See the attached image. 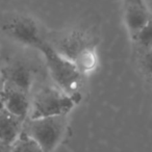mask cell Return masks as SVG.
Returning a JSON list of instances; mask_svg holds the SVG:
<instances>
[{
    "instance_id": "6da1fadb",
    "label": "cell",
    "mask_w": 152,
    "mask_h": 152,
    "mask_svg": "<svg viewBox=\"0 0 152 152\" xmlns=\"http://www.w3.org/2000/svg\"><path fill=\"white\" fill-rule=\"evenodd\" d=\"M49 43L59 54L72 61L86 77L98 68L97 39L88 29L76 27L55 36L49 34Z\"/></svg>"
},
{
    "instance_id": "7a4b0ae2",
    "label": "cell",
    "mask_w": 152,
    "mask_h": 152,
    "mask_svg": "<svg viewBox=\"0 0 152 152\" xmlns=\"http://www.w3.org/2000/svg\"><path fill=\"white\" fill-rule=\"evenodd\" d=\"M0 32L12 42L39 51L49 42V34L31 15L11 11L0 16Z\"/></svg>"
},
{
    "instance_id": "3957f363",
    "label": "cell",
    "mask_w": 152,
    "mask_h": 152,
    "mask_svg": "<svg viewBox=\"0 0 152 152\" xmlns=\"http://www.w3.org/2000/svg\"><path fill=\"white\" fill-rule=\"evenodd\" d=\"M45 61L51 83L67 95L81 99V90L85 86L86 76L69 59L61 55L50 43H46L39 50Z\"/></svg>"
},
{
    "instance_id": "277c9868",
    "label": "cell",
    "mask_w": 152,
    "mask_h": 152,
    "mask_svg": "<svg viewBox=\"0 0 152 152\" xmlns=\"http://www.w3.org/2000/svg\"><path fill=\"white\" fill-rule=\"evenodd\" d=\"M79 102L67 95L52 83L36 87L30 93V112L28 119L53 116H69Z\"/></svg>"
},
{
    "instance_id": "5b68a950",
    "label": "cell",
    "mask_w": 152,
    "mask_h": 152,
    "mask_svg": "<svg viewBox=\"0 0 152 152\" xmlns=\"http://www.w3.org/2000/svg\"><path fill=\"white\" fill-rule=\"evenodd\" d=\"M68 124V116L27 119L23 131L34 139L44 152H54L65 137Z\"/></svg>"
},
{
    "instance_id": "8992f818",
    "label": "cell",
    "mask_w": 152,
    "mask_h": 152,
    "mask_svg": "<svg viewBox=\"0 0 152 152\" xmlns=\"http://www.w3.org/2000/svg\"><path fill=\"white\" fill-rule=\"evenodd\" d=\"M1 80L31 93L37 83V70L28 59L12 57L0 65Z\"/></svg>"
},
{
    "instance_id": "52a82bcc",
    "label": "cell",
    "mask_w": 152,
    "mask_h": 152,
    "mask_svg": "<svg viewBox=\"0 0 152 152\" xmlns=\"http://www.w3.org/2000/svg\"><path fill=\"white\" fill-rule=\"evenodd\" d=\"M2 106L10 113L26 121L30 112V93L16 86L2 81Z\"/></svg>"
},
{
    "instance_id": "ba28073f",
    "label": "cell",
    "mask_w": 152,
    "mask_h": 152,
    "mask_svg": "<svg viewBox=\"0 0 152 152\" xmlns=\"http://www.w3.org/2000/svg\"><path fill=\"white\" fill-rule=\"evenodd\" d=\"M25 121L0 107V140L13 145L23 132Z\"/></svg>"
},
{
    "instance_id": "9c48e42d",
    "label": "cell",
    "mask_w": 152,
    "mask_h": 152,
    "mask_svg": "<svg viewBox=\"0 0 152 152\" xmlns=\"http://www.w3.org/2000/svg\"><path fill=\"white\" fill-rule=\"evenodd\" d=\"M123 22L130 39L149 21L152 12L146 7H122Z\"/></svg>"
},
{
    "instance_id": "30bf717a",
    "label": "cell",
    "mask_w": 152,
    "mask_h": 152,
    "mask_svg": "<svg viewBox=\"0 0 152 152\" xmlns=\"http://www.w3.org/2000/svg\"><path fill=\"white\" fill-rule=\"evenodd\" d=\"M137 52L152 49V16L149 21L130 39Z\"/></svg>"
},
{
    "instance_id": "8fae6325",
    "label": "cell",
    "mask_w": 152,
    "mask_h": 152,
    "mask_svg": "<svg viewBox=\"0 0 152 152\" xmlns=\"http://www.w3.org/2000/svg\"><path fill=\"white\" fill-rule=\"evenodd\" d=\"M12 152H44V150L34 139L23 131L12 145Z\"/></svg>"
},
{
    "instance_id": "7c38bea8",
    "label": "cell",
    "mask_w": 152,
    "mask_h": 152,
    "mask_svg": "<svg viewBox=\"0 0 152 152\" xmlns=\"http://www.w3.org/2000/svg\"><path fill=\"white\" fill-rule=\"evenodd\" d=\"M137 65L142 76L152 83V49L137 52Z\"/></svg>"
},
{
    "instance_id": "4fadbf2b",
    "label": "cell",
    "mask_w": 152,
    "mask_h": 152,
    "mask_svg": "<svg viewBox=\"0 0 152 152\" xmlns=\"http://www.w3.org/2000/svg\"><path fill=\"white\" fill-rule=\"evenodd\" d=\"M146 0H122V7H146Z\"/></svg>"
},
{
    "instance_id": "5bb4252c",
    "label": "cell",
    "mask_w": 152,
    "mask_h": 152,
    "mask_svg": "<svg viewBox=\"0 0 152 152\" xmlns=\"http://www.w3.org/2000/svg\"><path fill=\"white\" fill-rule=\"evenodd\" d=\"M0 152H12V145L0 140Z\"/></svg>"
},
{
    "instance_id": "9a60e30c",
    "label": "cell",
    "mask_w": 152,
    "mask_h": 152,
    "mask_svg": "<svg viewBox=\"0 0 152 152\" xmlns=\"http://www.w3.org/2000/svg\"><path fill=\"white\" fill-rule=\"evenodd\" d=\"M1 88H2V80L0 81V107H2V97H1Z\"/></svg>"
},
{
    "instance_id": "2e32d148",
    "label": "cell",
    "mask_w": 152,
    "mask_h": 152,
    "mask_svg": "<svg viewBox=\"0 0 152 152\" xmlns=\"http://www.w3.org/2000/svg\"><path fill=\"white\" fill-rule=\"evenodd\" d=\"M0 81H1V72H0Z\"/></svg>"
}]
</instances>
